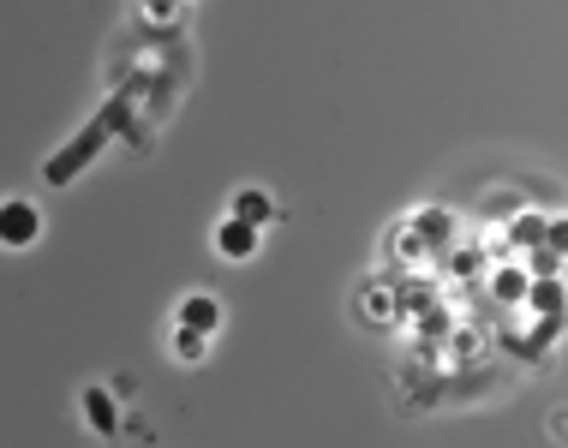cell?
Here are the masks:
<instances>
[{"instance_id": "277c9868", "label": "cell", "mask_w": 568, "mask_h": 448, "mask_svg": "<svg viewBox=\"0 0 568 448\" xmlns=\"http://www.w3.org/2000/svg\"><path fill=\"white\" fill-rule=\"evenodd\" d=\"M79 419L97 430V437H114V430H120V400H114L109 389H97V383H90V389L79 395Z\"/></svg>"}, {"instance_id": "5b68a950", "label": "cell", "mask_w": 568, "mask_h": 448, "mask_svg": "<svg viewBox=\"0 0 568 448\" xmlns=\"http://www.w3.org/2000/svg\"><path fill=\"white\" fill-rule=\"evenodd\" d=\"M210 245H216V257H227V264H245V257H257V227H245L227 215V222H216Z\"/></svg>"}, {"instance_id": "3957f363", "label": "cell", "mask_w": 568, "mask_h": 448, "mask_svg": "<svg viewBox=\"0 0 568 448\" xmlns=\"http://www.w3.org/2000/svg\"><path fill=\"white\" fill-rule=\"evenodd\" d=\"M227 215H234V222H245V227H257V234H264L270 222H282V210H275V197L264 192V185H240L234 204H227Z\"/></svg>"}, {"instance_id": "6da1fadb", "label": "cell", "mask_w": 568, "mask_h": 448, "mask_svg": "<svg viewBox=\"0 0 568 448\" xmlns=\"http://www.w3.org/2000/svg\"><path fill=\"white\" fill-rule=\"evenodd\" d=\"M37 240H42V210L30 197H7L0 204V245L7 252H30Z\"/></svg>"}, {"instance_id": "8992f818", "label": "cell", "mask_w": 568, "mask_h": 448, "mask_svg": "<svg viewBox=\"0 0 568 448\" xmlns=\"http://www.w3.org/2000/svg\"><path fill=\"white\" fill-rule=\"evenodd\" d=\"M168 347H174L180 365H204V353H210V342H204V335H192V329H174V342H168Z\"/></svg>"}, {"instance_id": "7a4b0ae2", "label": "cell", "mask_w": 568, "mask_h": 448, "mask_svg": "<svg viewBox=\"0 0 568 448\" xmlns=\"http://www.w3.org/2000/svg\"><path fill=\"white\" fill-rule=\"evenodd\" d=\"M174 329H192V335H216L222 329V299H210V293H186V299L174 305Z\"/></svg>"}]
</instances>
